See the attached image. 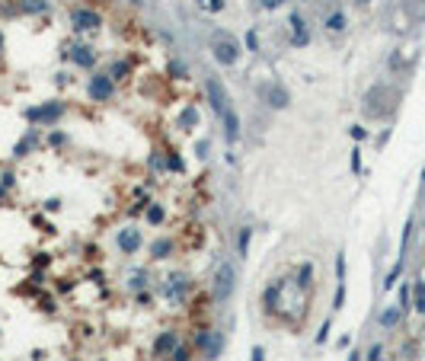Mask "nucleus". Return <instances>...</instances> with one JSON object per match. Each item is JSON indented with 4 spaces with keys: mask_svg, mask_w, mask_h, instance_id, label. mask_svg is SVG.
Here are the masks:
<instances>
[{
    "mask_svg": "<svg viewBox=\"0 0 425 361\" xmlns=\"http://www.w3.org/2000/svg\"><path fill=\"white\" fill-rule=\"evenodd\" d=\"M90 96L96 99V103L109 99V96H112V77H109V74H96V77L90 80Z\"/></svg>",
    "mask_w": 425,
    "mask_h": 361,
    "instance_id": "6",
    "label": "nucleus"
},
{
    "mask_svg": "<svg viewBox=\"0 0 425 361\" xmlns=\"http://www.w3.org/2000/svg\"><path fill=\"white\" fill-rule=\"evenodd\" d=\"M413 297H416V310L425 313V281H416V284H413Z\"/></svg>",
    "mask_w": 425,
    "mask_h": 361,
    "instance_id": "15",
    "label": "nucleus"
},
{
    "mask_svg": "<svg viewBox=\"0 0 425 361\" xmlns=\"http://www.w3.org/2000/svg\"><path fill=\"white\" fill-rule=\"evenodd\" d=\"M409 297H413V288L403 284L400 288V310H409Z\"/></svg>",
    "mask_w": 425,
    "mask_h": 361,
    "instance_id": "20",
    "label": "nucleus"
},
{
    "mask_svg": "<svg viewBox=\"0 0 425 361\" xmlns=\"http://www.w3.org/2000/svg\"><path fill=\"white\" fill-rule=\"evenodd\" d=\"M358 4H368V0H358Z\"/></svg>",
    "mask_w": 425,
    "mask_h": 361,
    "instance_id": "33",
    "label": "nucleus"
},
{
    "mask_svg": "<svg viewBox=\"0 0 425 361\" xmlns=\"http://www.w3.org/2000/svg\"><path fill=\"white\" fill-rule=\"evenodd\" d=\"M310 278H313V265L310 262H304L301 269H298V284L304 288V284H310Z\"/></svg>",
    "mask_w": 425,
    "mask_h": 361,
    "instance_id": "17",
    "label": "nucleus"
},
{
    "mask_svg": "<svg viewBox=\"0 0 425 361\" xmlns=\"http://www.w3.org/2000/svg\"><path fill=\"white\" fill-rule=\"evenodd\" d=\"M326 32H345V26H348V16H345V13L342 10H332L329 13V16H326Z\"/></svg>",
    "mask_w": 425,
    "mask_h": 361,
    "instance_id": "10",
    "label": "nucleus"
},
{
    "mask_svg": "<svg viewBox=\"0 0 425 361\" xmlns=\"http://www.w3.org/2000/svg\"><path fill=\"white\" fill-rule=\"evenodd\" d=\"M246 48H250V51H259V39H256V32H246Z\"/></svg>",
    "mask_w": 425,
    "mask_h": 361,
    "instance_id": "24",
    "label": "nucleus"
},
{
    "mask_svg": "<svg viewBox=\"0 0 425 361\" xmlns=\"http://www.w3.org/2000/svg\"><path fill=\"white\" fill-rule=\"evenodd\" d=\"M352 169H355V173L361 169V157H358V150H355V154H352Z\"/></svg>",
    "mask_w": 425,
    "mask_h": 361,
    "instance_id": "28",
    "label": "nucleus"
},
{
    "mask_svg": "<svg viewBox=\"0 0 425 361\" xmlns=\"http://www.w3.org/2000/svg\"><path fill=\"white\" fill-rule=\"evenodd\" d=\"M291 29H294V35H291V45L294 48H301V45H307V29H304V20L298 16V13H291Z\"/></svg>",
    "mask_w": 425,
    "mask_h": 361,
    "instance_id": "8",
    "label": "nucleus"
},
{
    "mask_svg": "<svg viewBox=\"0 0 425 361\" xmlns=\"http://www.w3.org/2000/svg\"><path fill=\"white\" fill-rule=\"evenodd\" d=\"M173 253V240H157V243H151V256L154 259H167Z\"/></svg>",
    "mask_w": 425,
    "mask_h": 361,
    "instance_id": "13",
    "label": "nucleus"
},
{
    "mask_svg": "<svg viewBox=\"0 0 425 361\" xmlns=\"http://www.w3.org/2000/svg\"><path fill=\"white\" fill-rule=\"evenodd\" d=\"M93 61H96V54H93L90 48H83V45L74 48V64H80V67H93Z\"/></svg>",
    "mask_w": 425,
    "mask_h": 361,
    "instance_id": "12",
    "label": "nucleus"
},
{
    "mask_svg": "<svg viewBox=\"0 0 425 361\" xmlns=\"http://www.w3.org/2000/svg\"><path fill=\"white\" fill-rule=\"evenodd\" d=\"M0 45H4V35H0Z\"/></svg>",
    "mask_w": 425,
    "mask_h": 361,
    "instance_id": "34",
    "label": "nucleus"
},
{
    "mask_svg": "<svg viewBox=\"0 0 425 361\" xmlns=\"http://www.w3.org/2000/svg\"><path fill=\"white\" fill-rule=\"evenodd\" d=\"M211 51H214V58H217V64H237L240 61V45L233 42L227 32H214L211 35Z\"/></svg>",
    "mask_w": 425,
    "mask_h": 361,
    "instance_id": "1",
    "label": "nucleus"
},
{
    "mask_svg": "<svg viewBox=\"0 0 425 361\" xmlns=\"http://www.w3.org/2000/svg\"><path fill=\"white\" fill-rule=\"evenodd\" d=\"M262 99H266L272 109H288V90H285V86H278V83L262 86Z\"/></svg>",
    "mask_w": 425,
    "mask_h": 361,
    "instance_id": "4",
    "label": "nucleus"
},
{
    "mask_svg": "<svg viewBox=\"0 0 425 361\" xmlns=\"http://www.w3.org/2000/svg\"><path fill=\"white\" fill-rule=\"evenodd\" d=\"M326 333H329V320L323 323V329H320V336H317V342H326Z\"/></svg>",
    "mask_w": 425,
    "mask_h": 361,
    "instance_id": "29",
    "label": "nucleus"
},
{
    "mask_svg": "<svg viewBox=\"0 0 425 361\" xmlns=\"http://www.w3.org/2000/svg\"><path fill=\"white\" fill-rule=\"evenodd\" d=\"M70 23H74V29H96V26H102V16L99 13H93V10H74L70 13Z\"/></svg>",
    "mask_w": 425,
    "mask_h": 361,
    "instance_id": "5",
    "label": "nucleus"
},
{
    "mask_svg": "<svg viewBox=\"0 0 425 361\" xmlns=\"http://www.w3.org/2000/svg\"><path fill=\"white\" fill-rule=\"evenodd\" d=\"M259 4H262V10H278L285 0H259Z\"/></svg>",
    "mask_w": 425,
    "mask_h": 361,
    "instance_id": "25",
    "label": "nucleus"
},
{
    "mask_svg": "<svg viewBox=\"0 0 425 361\" xmlns=\"http://www.w3.org/2000/svg\"><path fill=\"white\" fill-rule=\"evenodd\" d=\"M348 361H358V355H352V358H348Z\"/></svg>",
    "mask_w": 425,
    "mask_h": 361,
    "instance_id": "32",
    "label": "nucleus"
},
{
    "mask_svg": "<svg viewBox=\"0 0 425 361\" xmlns=\"http://www.w3.org/2000/svg\"><path fill=\"white\" fill-rule=\"evenodd\" d=\"M182 122L192 125V122H195V109H186V112H182Z\"/></svg>",
    "mask_w": 425,
    "mask_h": 361,
    "instance_id": "27",
    "label": "nucleus"
},
{
    "mask_svg": "<svg viewBox=\"0 0 425 361\" xmlns=\"http://www.w3.org/2000/svg\"><path fill=\"white\" fill-rule=\"evenodd\" d=\"M205 93H208V103L214 106V112H224V109L230 106L227 90H224V83L217 80V77H205Z\"/></svg>",
    "mask_w": 425,
    "mask_h": 361,
    "instance_id": "2",
    "label": "nucleus"
},
{
    "mask_svg": "<svg viewBox=\"0 0 425 361\" xmlns=\"http://www.w3.org/2000/svg\"><path fill=\"white\" fill-rule=\"evenodd\" d=\"M253 361H262V349H256V352H253Z\"/></svg>",
    "mask_w": 425,
    "mask_h": 361,
    "instance_id": "31",
    "label": "nucleus"
},
{
    "mask_svg": "<svg viewBox=\"0 0 425 361\" xmlns=\"http://www.w3.org/2000/svg\"><path fill=\"white\" fill-rule=\"evenodd\" d=\"M176 345H179V339H176V333H163L157 342H154V355H167V352H176Z\"/></svg>",
    "mask_w": 425,
    "mask_h": 361,
    "instance_id": "11",
    "label": "nucleus"
},
{
    "mask_svg": "<svg viewBox=\"0 0 425 361\" xmlns=\"http://www.w3.org/2000/svg\"><path fill=\"white\" fill-rule=\"evenodd\" d=\"M250 234H253V230L243 227V234H240V253H246V246H250Z\"/></svg>",
    "mask_w": 425,
    "mask_h": 361,
    "instance_id": "23",
    "label": "nucleus"
},
{
    "mask_svg": "<svg viewBox=\"0 0 425 361\" xmlns=\"http://www.w3.org/2000/svg\"><path fill=\"white\" fill-rule=\"evenodd\" d=\"M221 345H224L221 333H214V336H211V342H208V355H205V358H208V361H214L217 355H221Z\"/></svg>",
    "mask_w": 425,
    "mask_h": 361,
    "instance_id": "16",
    "label": "nucleus"
},
{
    "mask_svg": "<svg viewBox=\"0 0 425 361\" xmlns=\"http://www.w3.org/2000/svg\"><path fill=\"white\" fill-rule=\"evenodd\" d=\"M221 115H224V135H227V141H237V138H240V119H237V112L227 106Z\"/></svg>",
    "mask_w": 425,
    "mask_h": 361,
    "instance_id": "7",
    "label": "nucleus"
},
{
    "mask_svg": "<svg viewBox=\"0 0 425 361\" xmlns=\"http://www.w3.org/2000/svg\"><path fill=\"white\" fill-rule=\"evenodd\" d=\"M119 246L125 250V253H135L138 246H141V234H138V230H122V234H119Z\"/></svg>",
    "mask_w": 425,
    "mask_h": 361,
    "instance_id": "9",
    "label": "nucleus"
},
{
    "mask_svg": "<svg viewBox=\"0 0 425 361\" xmlns=\"http://www.w3.org/2000/svg\"><path fill=\"white\" fill-rule=\"evenodd\" d=\"M173 358H176V361H189V355H186L182 349H179V352H173Z\"/></svg>",
    "mask_w": 425,
    "mask_h": 361,
    "instance_id": "30",
    "label": "nucleus"
},
{
    "mask_svg": "<svg viewBox=\"0 0 425 361\" xmlns=\"http://www.w3.org/2000/svg\"><path fill=\"white\" fill-rule=\"evenodd\" d=\"M233 291V269L230 265H221L217 269V275H214V300L221 304V300H227Z\"/></svg>",
    "mask_w": 425,
    "mask_h": 361,
    "instance_id": "3",
    "label": "nucleus"
},
{
    "mask_svg": "<svg viewBox=\"0 0 425 361\" xmlns=\"http://www.w3.org/2000/svg\"><path fill=\"white\" fill-rule=\"evenodd\" d=\"M400 307H390V310H384V313H380V326H397L400 323Z\"/></svg>",
    "mask_w": 425,
    "mask_h": 361,
    "instance_id": "14",
    "label": "nucleus"
},
{
    "mask_svg": "<svg viewBox=\"0 0 425 361\" xmlns=\"http://www.w3.org/2000/svg\"><path fill=\"white\" fill-rule=\"evenodd\" d=\"M380 355H384V349H380V345H374L371 355H368V361H380Z\"/></svg>",
    "mask_w": 425,
    "mask_h": 361,
    "instance_id": "26",
    "label": "nucleus"
},
{
    "mask_svg": "<svg viewBox=\"0 0 425 361\" xmlns=\"http://www.w3.org/2000/svg\"><path fill=\"white\" fill-rule=\"evenodd\" d=\"M23 13H39V10H45V4H42V0H23Z\"/></svg>",
    "mask_w": 425,
    "mask_h": 361,
    "instance_id": "19",
    "label": "nucleus"
},
{
    "mask_svg": "<svg viewBox=\"0 0 425 361\" xmlns=\"http://www.w3.org/2000/svg\"><path fill=\"white\" fill-rule=\"evenodd\" d=\"M195 4L201 10H208V13H221L224 10V0H195Z\"/></svg>",
    "mask_w": 425,
    "mask_h": 361,
    "instance_id": "18",
    "label": "nucleus"
},
{
    "mask_svg": "<svg viewBox=\"0 0 425 361\" xmlns=\"http://www.w3.org/2000/svg\"><path fill=\"white\" fill-rule=\"evenodd\" d=\"M125 74H128V64L119 61V64H112V74H109V77H112V80H122Z\"/></svg>",
    "mask_w": 425,
    "mask_h": 361,
    "instance_id": "21",
    "label": "nucleus"
},
{
    "mask_svg": "<svg viewBox=\"0 0 425 361\" xmlns=\"http://www.w3.org/2000/svg\"><path fill=\"white\" fill-rule=\"evenodd\" d=\"M147 221H151V224H160V221H163V208H151V211H147Z\"/></svg>",
    "mask_w": 425,
    "mask_h": 361,
    "instance_id": "22",
    "label": "nucleus"
}]
</instances>
